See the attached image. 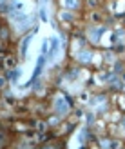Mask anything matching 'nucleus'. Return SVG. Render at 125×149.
<instances>
[{
	"mask_svg": "<svg viewBox=\"0 0 125 149\" xmlns=\"http://www.w3.org/2000/svg\"><path fill=\"white\" fill-rule=\"evenodd\" d=\"M51 0H40V7H47Z\"/></svg>",
	"mask_w": 125,
	"mask_h": 149,
	"instance_id": "nucleus-6",
	"label": "nucleus"
},
{
	"mask_svg": "<svg viewBox=\"0 0 125 149\" xmlns=\"http://www.w3.org/2000/svg\"><path fill=\"white\" fill-rule=\"evenodd\" d=\"M64 6L67 9H75V7H78V0H64Z\"/></svg>",
	"mask_w": 125,
	"mask_h": 149,
	"instance_id": "nucleus-4",
	"label": "nucleus"
},
{
	"mask_svg": "<svg viewBox=\"0 0 125 149\" xmlns=\"http://www.w3.org/2000/svg\"><path fill=\"white\" fill-rule=\"evenodd\" d=\"M55 107H56V111H58V115H67V113H69V104H67V100H65L64 96H56Z\"/></svg>",
	"mask_w": 125,
	"mask_h": 149,
	"instance_id": "nucleus-3",
	"label": "nucleus"
},
{
	"mask_svg": "<svg viewBox=\"0 0 125 149\" xmlns=\"http://www.w3.org/2000/svg\"><path fill=\"white\" fill-rule=\"evenodd\" d=\"M33 17V2L31 0H13L11 4V20L18 31L26 29L31 24Z\"/></svg>",
	"mask_w": 125,
	"mask_h": 149,
	"instance_id": "nucleus-1",
	"label": "nucleus"
},
{
	"mask_svg": "<svg viewBox=\"0 0 125 149\" xmlns=\"http://www.w3.org/2000/svg\"><path fill=\"white\" fill-rule=\"evenodd\" d=\"M62 56V40L60 36H53V38L49 40V55H47V60L51 64H55L60 60Z\"/></svg>",
	"mask_w": 125,
	"mask_h": 149,
	"instance_id": "nucleus-2",
	"label": "nucleus"
},
{
	"mask_svg": "<svg viewBox=\"0 0 125 149\" xmlns=\"http://www.w3.org/2000/svg\"><path fill=\"white\" fill-rule=\"evenodd\" d=\"M78 58H80L82 62H89V60H91V53H89V51H84V53L80 55Z\"/></svg>",
	"mask_w": 125,
	"mask_h": 149,
	"instance_id": "nucleus-5",
	"label": "nucleus"
}]
</instances>
